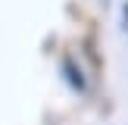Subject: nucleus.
<instances>
[{
	"mask_svg": "<svg viewBox=\"0 0 128 125\" xmlns=\"http://www.w3.org/2000/svg\"><path fill=\"white\" fill-rule=\"evenodd\" d=\"M62 78H66L75 91H84V75L78 72V66H75L72 60H62Z\"/></svg>",
	"mask_w": 128,
	"mask_h": 125,
	"instance_id": "1",
	"label": "nucleus"
},
{
	"mask_svg": "<svg viewBox=\"0 0 128 125\" xmlns=\"http://www.w3.org/2000/svg\"><path fill=\"white\" fill-rule=\"evenodd\" d=\"M122 12H125V28H128V3L122 6Z\"/></svg>",
	"mask_w": 128,
	"mask_h": 125,
	"instance_id": "2",
	"label": "nucleus"
}]
</instances>
